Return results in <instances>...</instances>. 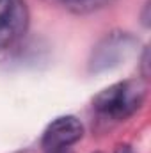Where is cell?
Instances as JSON below:
<instances>
[{"label":"cell","mask_w":151,"mask_h":153,"mask_svg":"<svg viewBox=\"0 0 151 153\" xmlns=\"http://www.w3.org/2000/svg\"><path fill=\"white\" fill-rule=\"evenodd\" d=\"M114 0H66L64 5L75 14H91L100 9H105Z\"/></svg>","instance_id":"cell-5"},{"label":"cell","mask_w":151,"mask_h":153,"mask_svg":"<svg viewBox=\"0 0 151 153\" xmlns=\"http://www.w3.org/2000/svg\"><path fill=\"white\" fill-rule=\"evenodd\" d=\"M139 41L128 32H110L93 48L89 57V71L101 73L124 64L135 52Z\"/></svg>","instance_id":"cell-2"},{"label":"cell","mask_w":151,"mask_h":153,"mask_svg":"<svg viewBox=\"0 0 151 153\" xmlns=\"http://www.w3.org/2000/svg\"><path fill=\"white\" fill-rule=\"evenodd\" d=\"M144 100H146L144 80L130 78V80L115 82L105 87L103 91H100L93 100V107L98 114L121 121L135 114L142 107Z\"/></svg>","instance_id":"cell-1"},{"label":"cell","mask_w":151,"mask_h":153,"mask_svg":"<svg viewBox=\"0 0 151 153\" xmlns=\"http://www.w3.org/2000/svg\"><path fill=\"white\" fill-rule=\"evenodd\" d=\"M13 5V0H0V20L7 14V11L11 9Z\"/></svg>","instance_id":"cell-6"},{"label":"cell","mask_w":151,"mask_h":153,"mask_svg":"<svg viewBox=\"0 0 151 153\" xmlns=\"http://www.w3.org/2000/svg\"><path fill=\"white\" fill-rule=\"evenodd\" d=\"M84 135V125L75 116L55 117L43 132L41 148L44 153H64Z\"/></svg>","instance_id":"cell-3"},{"label":"cell","mask_w":151,"mask_h":153,"mask_svg":"<svg viewBox=\"0 0 151 153\" xmlns=\"http://www.w3.org/2000/svg\"><path fill=\"white\" fill-rule=\"evenodd\" d=\"M94 153H103V152H94Z\"/></svg>","instance_id":"cell-9"},{"label":"cell","mask_w":151,"mask_h":153,"mask_svg":"<svg viewBox=\"0 0 151 153\" xmlns=\"http://www.w3.org/2000/svg\"><path fill=\"white\" fill-rule=\"evenodd\" d=\"M64 153H68V152H64Z\"/></svg>","instance_id":"cell-10"},{"label":"cell","mask_w":151,"mask_h":153,"mask_svg":"<svg viewBox=\"0 0 151 153\" xmlns=\"http://www.w3.org/2000/svg\"><path fill=\"white\" fill-rule=\"evenodd\" d=\"M115 153H135L130 146H119L117 150H115Z\"/></svg>","instance_id":"cell-7"},{"label":"cell","mask_w":151,"mask_h":153,"mask_svg":"<svg viewBox=\"0 0 151 153\" xmlns=\"http://www.w3.org/2000/svg\"><path fill=\"white\" fill-rule=\"evenodd\" d=\"M44 2H46V4H62V5H64L66 0H44Z\"/></svg>","instance_id":"cell-8"},{"label":"cell","mask_w":151,"mask_h":153,"mask_svg":"<svg viewBox=\"0 0 151 153\" xmlns=\"http://www.w3.org/2000/svg\"><path fill=\"white\" fill-rule=\"evenodd\" d=\"M29 25V11L21 0H13L11 9L0 20V50L9 48L21 38Z\"/></svg>","instance_id":"cell-4"}]
</instances>
